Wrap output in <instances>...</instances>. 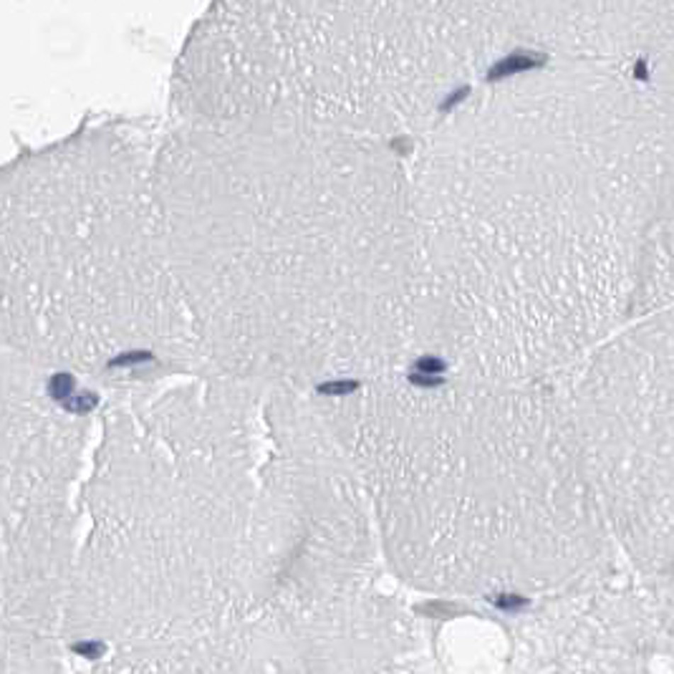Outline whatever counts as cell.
<instances>
[{
  "label": "cell",
  "mask_w": 674,
  "mask_h": 674,
  "mask_svg": "<svg viewBox=\"0 0 674 674\" xmlns=\"http://www.w3.org/2000/svg\"><path fill=\"white\" fill-rule=\"evenodd\" d=\"M152 187L218 374L305 394L422 356L420 242L397 145L293 116L177 121Z\"/></svg>",
  "instance_id": "cell-1"
},
{
  "label": "cell",
  "mask_w": 674,
  "mask_h": 674,
  "mask_svg": "<svg viewBox=\"0 0 674 674\" xmlns=\"http://www.w3.org/2000/svg\"><path fill=\"white\" fill-rule=\"evenodd\" d=\"M150 152L89 129L3 182V341L43 374L152 384L205 361L162 240Z\"/></svg>",
  "instance_id": "cell-2"
},
{
  "label": "cell",
  "mask_w": 674,
  "mask_h": 674,
  "mask_svg": "<svg viewBox=\"0 0 674 674\" xmlns=\"http://www.w3.org/2000/svg\"><path fill=\"white\" fill-rule=\"evenodd\" d=\"M473 13L449 3L213 6L179 53V121L293 116L420 142L470 99Z\"/></svg>",
  "instance_id": "cell-3"
},
{
  "label": "cell",
  "mask_w": 674,
  "mask_h": 674,
  "mask_svg": "<svg viewBox=\"0 0 674 674\" xmlns=\"http://www.w3.org/2000/svg\"><path fill=\"white\" fill-rule=\"evenodd\" d=\"M636 76H639V79H644V76H646L644 74V61H639V66H636Z\"/></svg>",
  "instance_id": "cell-4"
}]
</instances>
